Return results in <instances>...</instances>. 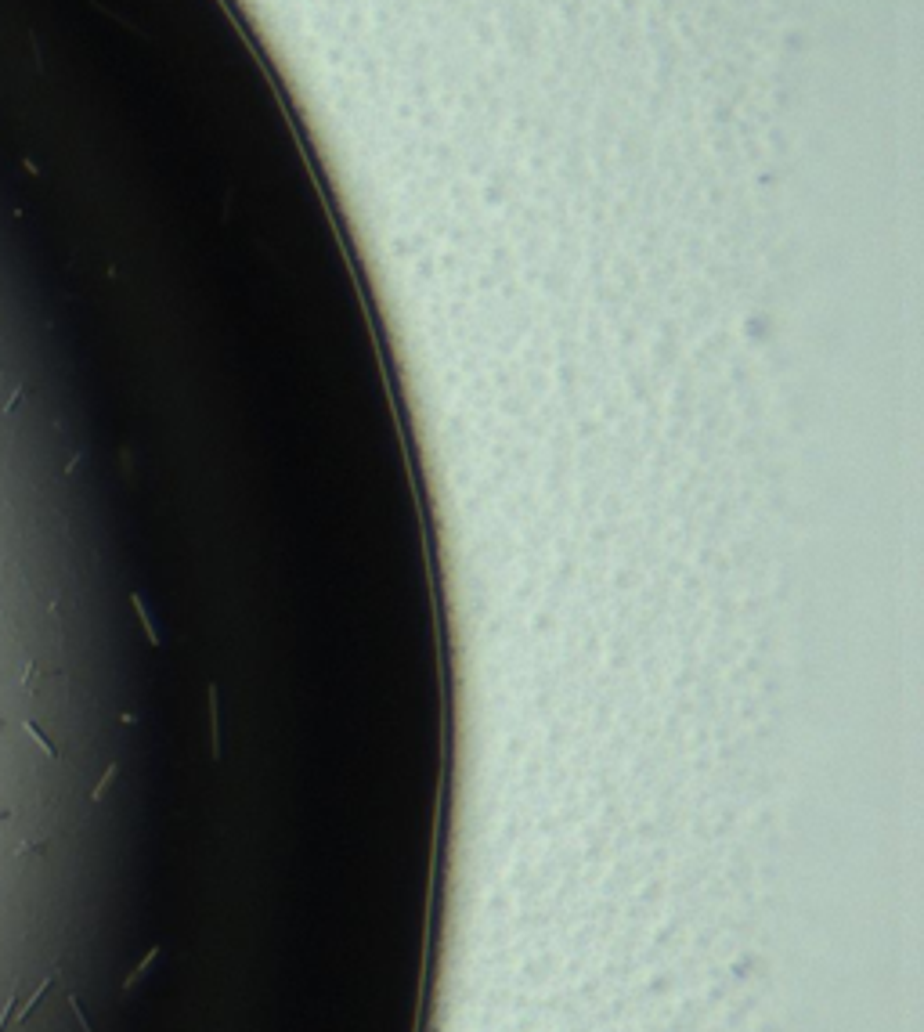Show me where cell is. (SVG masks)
Returning <instances> with one entry per match:
<instances>
[{
    "mask_svg": "<svg viewBox=\"0 0 924 1032\" xmlns=\"http://www.w3.org/2000/svg\"><path fill=\"white\" fill-rule=\"evenodd\" d=\"M12 1014H15V997H8L4 1011H0V1032H8V1025H12Z\"/></svg>",
    "mask_w": 924,
    "mask_h": 1032,
    "instance_id": "cell-2",
    "label": "cell"
},
{
    "mask_svg": "<svg viewBox=\"0 0 924 1032\" xmlns=\"http://www.w3.org/2000/svg\"><path fill=\"white\" fill-rule=\"evenodd\" d=\"M0 820H12V808H4V812H0Z\"/></svg>",
    "mask_w": 924,
    "mask_h": 1032,
    "instance_id": "cell-3",
    "label": "cell"
},
{
    "mask_svg": "<svg viewBox=\"0 0 924 1032\" xmlns=\"http://www.w3.org/2000/svg\"><path fill=\"white\" fill-rule=\"evenodd\" d=\"M26 733H29V737H33V740H36V744L43 747V754H47V758H59V751H54V747H51V740H47V737H43V733H40V729H36L33 722H26Z\"/></svg>",
    "mask_w": 924,
    "mask_h": 1032,
    "instance_id": "cell-1",
    "label": "cell"
}]
</instances>
